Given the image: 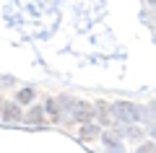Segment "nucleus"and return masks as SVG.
Here are the masks:
<instances>
[{
    "label": "nucleus",
    "mask_w": 156,
    "mask_h": 153,
    "mask_svg": "<svg viewBox=\"0 0 156 153\" xmlns=\"http://www.w3.org/2000/svg\"><path fill=\"white\" fill-rule=\"evenodd\" d=\"M115 114L120 117V120H125V122H138V120H143V109L135 106V104H128V101L115 104Z\"/></svg>",
    "instance_id": "1"
},
{
    "label": "nucleus",
    "mask_w": 156,
    "mask_h": 153,
    "mask_svg": "<svg viewBox=\"0 0 156 153\" xmlns=\"http://www.w3.org/2000/svg\"><path fill=\"white\" fill-rule=\"evenodd\" d=\"M3 117H5L8 122H18V120H21V112H18L16 104H5V106H3Z\"/></svg>",
    "instance_id": "3"
},
{
    "label": "nucleus",
    "mask_w": 156,
    "mask_h": 153,
    "mask_svg": "<svg viewBox=\"0 0 156 153\" xmlns=\"http://www.w3.org/2000/svg\"><path fill=\"white\" fill-rule=\"evenodd\" d=\"M154 137H156V127H154Z\"/></svg>",
    "instance_id": "11"
},
{
    "label": "nucleus",
    "mask_w": 156,
    "mask_h": 153,
    "mask_svg": "<svg viewBox=\"0 0 156 153\" xmlns=\"http://www.w3.org/2000/svg\"><path fill=\"white\" fill-rule=\"evenodd\" d=\"M151 109H156V101H154V104H151Z\"/></svg>",
    "instance_id": "9"
},
{
    "label": "nucleus",
    "mask_w": 156,
    "mask_h": 153,
    "mask_svg": "<svg viewBox=\"0 0 156 153\" xmlns=\"http://www.w3.org/2000/svg\"><path fill=\"white\" fill-rule=\"evenodd\" d=\"M96 137H99V127H94V125L81 127V140H96Z\"/></svg>",
    "instance_id": "4"
},
{
    "label": "nucleus",
    "mask_w": 156,
    "mask_h": 153,
    "mask_svg": "<svg viewBox=\"0 0 156 153\" xmlns=\"http://www.w3.org/2000/svg\"><path fill=\"white\" fill-rule=\"evenodd\" d=\"M104 143L112 148V153H120V137L115 132H104Z\"/></svg>",
    "instance_id": "5"
},
{
    "label": "nucleus",
    "mask_w": 156,
    "mask_h": 153,
    "mask_svg": "<svg viewBox=\"0 0 156 153\" xmlns=\"http://www.w3.org/2000/svg\"><path fill=\"white\" fill-rule=\"evenodd\" d=\"M31 99H34V91H31V88H23V91H18V101H21V104H29Z\"/></svg>",
    "instance_id": "7"
},
{
    "label": "nucleus",
    "mask_w": 156,
    "mask_h": 153,
    "mask_svg": "<svg viewBox=\"0 0 156 153\" xmlns=\"http://www.w3.org/2000/svg\"><path fill=\"white\" fill-rule=\"evenodd\" d=\"M151 5H156V0H151Z\"/></svg>",
    "instance_id": "10"
},
{
    "label": "nucleus",
    "mask_w": 156,
    "mask_h": 153,
    "mask_svg": "<svg viewBox=\"0 0 156 153\" xmlns=\"http://www.w3.org/2000/svg\"><path fill=\"white\" fill-rule=\"evenodd\" d=\"M42 120H44V112L39 109V106H37V109H31V112L26 114V122H31V125H37V122H42Z\"/></svg>",
    "instance_id": "6"
},
{
    "label": "nucleus",
    "mask_w": 156,
    "mask_h": 153,
    "mask_svg": "<svg viewBox=\"0 0 156 153\" xmlns=\"http://www.w3.org/2000/svg\"><path fill=\"white\" fill-rule=\"evenodd\" d=\"M138 153H156V145H154V143H146V145L138 148Z\"/></svg>",
    "instance_id": "8"
},
{
    "label": "nucleus",
    "mask_w": 156,
    "mask_h": 153,
    "mask_svg": "<svg viewBox=\"0 0 156 153\" xmlns=\"http://www.w3.org/2000/svg\"><path fill=\"white\" fill-rule=\"evenodd\" d=\"M62 104L70 106V109H73V117H76V120H81V122H86V120H91V117H94V106L86 104V101H70V99H62Z\"/></svg>",
    "instance_id": "2"
}]
</instances>
